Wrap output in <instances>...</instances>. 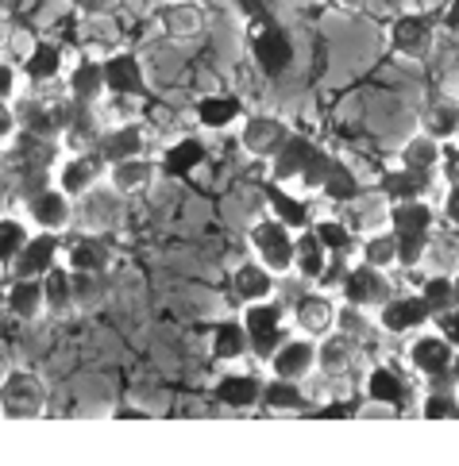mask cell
Masks as SVG:
<instances>
[{
    "label": "cell",
    "mask_w": 459,
    "mask_h": 466,
    "mask_svg": "<svg viewBox=\"0 0 459 466\" xmlns=\"http://www.w3.org/2000/svg\"><path fill=\"white\" fill-rule=\"evenodd\" d=\"M46 409V381L43 374L27 370V366H15L0 378V416L8 420H36Z\"/></svg>",
    "instance_id": "obj_1"
},
{
    "label": "cell",
    "mask_w": 459,
    "mask_h": 466,
    "mask_svg": "<svg viewBox=\"0 0 459 466\" xmlns=\"http://www.w3.org/2000/svg\"><path fill=\"white\" fill-rule=\"evenodd\" d=\"M251 251H255V258L267 266V270L274 274V278H282V274H290L293 270V251H298V236H293V228H286L282 220H259L255 228H251Z\"/></svg>",
    "instance_id": "obj_2"
},
{
    "label": "cell",
    "mask_w": 459,
    "mask_h": 466,
    "mask_svg": "<svg viewBox=\"0 0 459 466\" xmlns=\"http://www.w3.org/2000/svg\"><path fill=\"white\" fill-rule=\"evenodd\" d=\"M243 328H248V339H251V351L259 359H270L278 351V343L286 339V312L278 301H255V305H243Z\"/></svg>",
    "instance_id": "obj_3"
},
{
    "label": "cell",
    "mask_w": 459,
    "mask_h": 466,
    "mask_svg": "<svg viewBox=\"0 0 459 466\" xmlns=\"http://www.w3.org/2000/svg\"><path fill=\"white\" fill-rule=\"evenodd\" d=\"M248 35H251V55H255V62H259L262 74L278 77V74L290 70V62H293V43H290V35H286L282 24H274V20H267V15H259Z\"/></svg>",
    "instance_id": "obj_4"
},
{
    "label": "cell",
    "mask_w": 459,
    "mask_h": 466,
    "mask_svg": "<svg viewBox=\"0 0 459 466\" xmlns=\"http://www.w3.org/2000/svg\"><path fill=\"white\" fill-rule=\"evenodd\" d=\"M340 293H343V301H348V305L382 309L393 297V286H390L386 270H379V266H371V262H359V266H352V270L343 274Z\"/></svg>",
    "instance_id": "obj_5"
},
{
    "label": "cell",
    "mask_w": 459,
    "mask_h": 466,
    "mask_svg": "<svg viewBox=\"0 0 459 466\" xmlns=\"http://www.w3.org/2000/svg\"><path fill=\"white\" fill-rule=\"evenodd\" d=\"M433 43H436V27L429 15H398L390 24V51L405 58V62H421L433 55Z\"/></svg>",
    "instance_id": "obj_6"
},
{
    "label": "cell",
    "mask_w": 459,
    "mask_h": 466,
    "mask_svg": "<svg viewBox=\"0 0 459 466\" xmlns=\"http://www.w3.org/2000/svg\"><path fill=\"white\" fill-rule=\"evenodd\" d=\"M155 24H158V31L167 39L189 43V39H197L205 31L209 15H205V8L197 5V0H167V5L155 8Z\"/></svg>",
    "instance_id": "obj_7"
},
{
    "label": "cell",
    "mask_w": 459,
    "mask_h": 466,
    "mask_svg": "<svg viewBox=\"0 0 459 466\" xmlns=\"http://www.w3.org/2000/svg\"><path fill=\"white\" fill-rule=\"evenodd\" d=\"M105 174H108V162L97 151H74L58 166V189L70 197H89Z\"/></svg>",
    "instance_id": "obj_8"
},
{
    "label": "cell",
    "mask_w": 459,
    "mask_h": 466,
    "mask_svg": "<svg viewBox=\"0 0 459 466\" xmlns=\"http://www.w3.org/2000/svg\"><path fill=\"white\" fill-rule=\"evenodd\" d=\"M290 136L293 131L286 127V120H278V116H251V120H243L240 143L251 158H274L290 143Z\"/></svg>",
    "instance_id": "obj_9"
},
{
    "label": "cell",
    "mask_w": 459,
    "mask_h": 466,
    "mask_svg": "<svg viewBox=\"0 0 459 466\" xmlns=\"http://www.w3.org/2000/svg\"><path fill=\"white\" fill-rule=\"evenodd\" d=\"M270 370H274V378L305 381L309 374L317 370V343H313V336H293V339L278 343V351L270 355Z\"/></svg>",
    "instance_id": "obj_10"
},
{
    "label": "cell",
    "mask_w": 459,
    "mask_h": 466,
    "mask_svg": "<svg viewBox=\"0 0 459 466\" xmlns=\"http://www.w3.org/2000/svg\"><path fill=\"white\" fill-rule=\"evenodd\" d=\"M27 216L36 220V228H43V231H62L70 228V220H74V197L70 193H62L58 186H51V189H39V193H31L27 197Z\"/></svg>",
    "instance_id": "obj_11"
},
{
    "label": "cell",
    "mask_w": 459,
    "mask_h": 466,
    "mask_svg": "<svg viewBox=\"0 0 459 466\" xmlns=\"http://www.w3.org/2000/svg\"><path fill=\"white\" fill-rule=\"evenodd\" d=\"M452 359H455V347L440 336H417L413 347H409V362H413V370L433 378V381H444L452 374Z\"/></svg>",
    "instance_id": "obj_12"
},
{
    "label": "cell",
    "mask_w": 459,
    "mask_h": 466,
    "mask_svg": "<svg viewBox=\"0 0 459 466\" xmlns=\"http://www.w3.org/2000/svg\"><path fill=\"white\" fill-rule=\"evenodd\" d=\"M58 231H39L24 243V251L15 255L12 262V274L15 278H46V270L58 266Z\"/></svg>",
    "instance_id": "obj_13"
},
{
    "label": "cell",
    "mask_w": 459,
    "mask_h": 466,
    "mask_svg": "<svg viewBox=\"0 0 459 466\" xmlns=\"http://www.w3.org/2000/svg\"><path fill=\"white\" fill-rule=\"evenodd\" d=\"M20 112V124L27 127V136H62L66 124H70V112H74V101H24Z\"/></svg>",
    "instance_id": "obj_14"
},
{
    "label": "cell",
    "mask_w": 459,
    "mask_h": 466,
    "mask_svg": "<svg viewBox=\"0 0 459 466\" xmlns=\"http://www.w3.org/2000/svg\"><path fill=\"white\" fill-rule=\"evenodd\" d=\"M158 177V162H151L147 155H136V158H120L108 166V186L117 197H131V193H143L151 189Z\"/></svg>",
    "instance_id": "obj_15"
},
{
    "label": "cell",
    "mask_w": 459,
    "mask_h": 466,
    "mask_svg": "<svg viewBox=\"0 0 459 466\" xmlns=\"http://www.w3.org/2000/svg\"><path fill=\"white\" fill-rule=\"evenodd\" d=\"M424 320H433V309H429L424 297H390V301L379 309V328L390 331V336L413 331Z\"/></svg>",
    "instance_id": "obj_16"
},
{
    "label": "cell",
    "mask_w": 459,
    "mask_h": 466,
    "mask_svg": "<svg viewBox=\"0 0 459 466\" xmlns=\"http://www.w3.org/2000/svg\"><path fill=\"white\" fill-rule=\"evenodd\" d=\"M105 86L112 96H147V77L136 55L117 51L105 58Z\"/></svg>",
    "instance_id": "obj_17"
},
{
    "label": "cell",
    "mask_w": 459,
    "mask_h": 466,
    "mask_svg": "<svg viewBox=\"0 0 459 466\" xmlns=\"http://www.w3.org/2000/svg\"><path fill=\"white\" fill-rule=\"evenodd\" d=\"M66 93H70L74 105H101V96L108 93V86H105V62L77 58L74 70L66 74Z\"/></svg>",
    "instance_id": "obj_18"
},
{
    "label": "cell",
    "mask_w": 459,
    "mask_h": 466,
    "mask_svg": "<svg viewBox=\"0 0 459 466\" xmlns=\"http://www.w3.org/2000/svg\"><path fill=\"white\" fill-rule=\"evenodd\" d=\"M293 324L301 328V336L321 339L336 328V305L328 301L324 293H305V297H298V305H293Z\"/></svg>",
    "instance_id": "obj_19"
},
{
    "label": "cell",
    "mask_w": 459,
    "mask_h": 466,
    "mask_svg": "<svg viewBox=\"0 0 459 466\" xmlns=\"http://www.w3.org/2000/svg\"><path fill=\"white\" fill-rule=\"evenodd\" d=\"M143 147H147V131L143 124L136 120H128V124H117V127H108L101 143H97V155H101L108 166L112 162H120V158H136L143 155Z\"/></svg>",
    "instance_id": "obj_20"
},
{
    "label": "cell",
    "mask_w": 459,
    "mask_h": 466,
    "mask_svg": "<svg viewBox=\"0 0 459 466\" xmlns=\"http://www.w3.org/2000/svg\"><path fill=\"white\" fill-rule=\"evenodd\" d=\"M355 339L352 336H343V331H328V336H321L317 343V370L328 374V378H340V374H348L352 370V362H355Z\"/></svg>",
    "instance_id": "obj_21"
},
{
    "label": "cell",
    "mask_w": 459,
    "mask_h": 466,
    "mask_svg": "<svg viewBox=\"0 0 459 466\" xmlns=\"http://www.w3.org/2000/svg\"><path fill=\"white\" fill-rule=\"evenodd\" d=\"M421 131H429L433 139H455L459 131V101L455 96H429L421 108Z\"/></svg>",
    "instance_id": "obj_22"
},
{
    "label": "cell",
    "mask_w": 459,
    "mask_h": 466,
    "mask_svg": "<svg viewBox=\"0 0 459 466\" xmlns=\"http://www.w3.org/2000/svg\"><path fill=\"white\" fill-rule=\"evenodd\" d=\"M232 293H236L240 305L267 301V297L274 293V274L262 262H243V266H236V274H232Z\"/></svg>",
    "instance_id": "obj_23"
},
{
    "label": "cell",
    "mask_w": 459,
    "mask_h": 466,
    "mask_svg": "<svg viewBox=\"0 0 459 466\" xmlns=\"http://www.w3.org/2000/svg\"><path fill=\"white\" fill-rule=\"evenodd\" d=\"M8 312L15 320H39L46 312V293H43V278H15L8 289Z\"/></svg>",
    "instance_id": "obj_24"
},
{
    "label": "cell",
    "mask_w": 459,
    "mask_h": 466,
    "mask_svg": "<svg viewBox=\"0 0 459 466\" xmlns=\"http://www.w3.org/2000/svg\"><path fill=\"white\" fill-rule=\"evenodd\" d=\"M108 262H112V251L97 236H81L66 247V266L74 274H105Z\"/></svg>",
    "instance_id": "obj_25"
},
{
    "label": "cell",
    "mask_w": 459,
    "mask_h": 466,
    "mask_svg": "<svg viewBox=\"0 0 459 466\" xmlns=\"http://www.w3.org/2000/svg\"><path fill=\"white\" fill-rule=\"evenodd\" d=\"M217 401L228 409H251L262 401V381L255 374H224L217 381Z\"/></svg>",
    "instance_id": "obj_26"
},
{
    "label": "cell",
    "mask_w": 459,
    "mask_h": 466,
    "mask_svg": "<svg viewBox=\"0 0 459 466\" xmlns=\"http://www.w3.org/2000/svg\"><path fill=\"white\" fill-rule=\"evenodd\" d=\"M328 262H332V255L324 251V243L317 239V231L309 228L298 236V251H293V270H298L305 281H321L324 270H328Z\"/></svg>",
    "instance_id": "obj_27"
},
{
    "label": "cell",
    "mask_w": 459,
    "mask_h": 466,
    "mask_svg": "<svg viewBox=\"0 0 459 466\" xmlns=\"http://www.w3.org/2000/svg\"><path fill=\"white\" fill-rule=\"evenodd\" d=\"M248 351H251V339L240 320H220L212 328V359L217 362H240Z\"/></svg>",
    "instance_id": "obj_28"
},
{
    "label": "cell",
    "mask_w": 459,
    "mask_h": 466,
    "mask_svg": "<svg viewBox=\"0 0 459 466\" xmlns=\"http://www.w3.org/2000/svg\"><path fill=\"white\" fill-rule=\"evenodd\" d=\"M62 66H66L62 46H55V43H36V46L27 51V58H24V74H27V81H36V86H46V81H58Z\"/></svg>",
    "instance_id": "obj_29"
},
{
    "label": "cell",
    "mask_w": 459,
    "mask_h": 466,
    "mask_svg": "<svg viewBox=\"0 0 459 466\" xmlns=\"http://www.w3.org/2000/svg\"><path fill=\"white\" fill-rule=\"evenodd\" d=\"M43 293H46V312L51 316H70L77 309L74 305V274H70V266H55V270H46Z\"/></svg>",
    "instance_id": "obj_30"
},
{
    "label": "cell",
    "mask_w": 459,
    "mask_h": 466,
    "mask_svg": "<svg viewBox=\"0 0 459 466\" xmlns=\"http://www.w3.org/2000/svg\"><path fill=\"white\" fill-rule=\"evenodd\" d=\"M379 189L390 197V201H421L424 189H429V174H417V170H405V166H398V170L382 174Z\"/></svg>",
    "instance_id": "obj_31"
},
{
    "label": "cell",
    "mask_w": 459,
    "mask_h": 466,
    "mask_svg": "<svg viewBox=\"0 0 459 466\" xmlns=\"http://www.w3.org/2000/svg\"><path fill=\"white\" fill-rule=\"evenodd\" d=\"M398 162L405 166V170H417V174H436V162H440V139H433L429 131H421V136H413L405 147H402V155Z\"/></svg>",
    "instance_id": "obj_32"
},
{
    "label": "cell",
    "mask_w": 459,
    "mask_h": 466,
    "mask_svg": "<svg viewBox=\"0 0 459 466\" xmlns=\"http://www.w3.org/2000/svg\"><path fill=\"white\" fill-rule=\"evenodd\" d=\"M367 401L371 405H390V409L405 405V386L390 366H374V370L367 374Z\"/></svg>",
    "instance_id": "obj_33"
},
{
    "label": "cell",
    "mask_w": 459,
    "mask_h": 466,
    "mask_svg": "<svg viewBox=\"0 0 459 466\" xmlns=\"http://www.w3.org/2000/svg\"><path fill=\"white\" fill-rule=\"evenodd\" d=\"M267 412H298L305 409V393L298 381H286V378H270L262 381V401H259Z\"/></svg>",
    "instance_id": "obj_34"
},
{
    "label": "cell",
    "mask_w": 459,
    "mask_h": 466,
    "mask_svg": "<svg viewBox=\"0 0 459 466\" xmlns=\"http://www.w3.org/2000/svg\"><path fill=\"white\" fill-rule=\"evenodd\" d=\"M309 155H313V143H309L305 136H290V143L270 158L274 162V181H293L305 170Z\"/></svg>",
    "instance_id": "obj_35"
},
{
    "label": "cell",
    "mask_w": 459,
    "mask_h": 466,
    "mask_svg": "<svg viewBox=\"0 0 459 466\" xmlns=\"http://www.w3.org/2000/svg\"><path fill=\"white\" fill-rule=\"evenodd\" d=\"M240 112H243V105L236 96H205V101L197 105V124L220 131V127H232L240 120Z\"/></svg>",
    "instance_id": "obj_36"
},
{
    "label": "cell",
    "mask_w": 459,
    "mask_h": 466,
    "mask_svg": "<svg viewBox=\"0 0 459 466\" xmlns=\"http://www.w3.org/2000/svg\"><path fill=\"white\" fill-rule=\"evenodd\" d=\"M436 212L424 201H393L390 208V228L393 231H433Z\"/></svg>",
    "instance_id": "obj_37"
},
{
    "label": "cell",
    "mask_w": 459,
    "mask_h": 466,
    "mask_svg": "<svg viewBox=\"0 0 459 466\" xmlns=\"http://www.w3.org/2000/svg\"><path fill=\"white\" fill-rule=\"evenodd\" d=\"M267 205L274 212V220H282L286 228H313V212H309V205L298 201V197H290L286 189H270Z\"/></svg>",
    "instance_id": "obj_38"
},
{
    "label": "cell",
    "mask_w": 459,
    "mask_h": 466,
    "mask_svg": "<svg viewBox=\"0 0 459 466\" xmlns=\"http://www.w3.org/2000/svg\"><path fill=\"white\" fill-rule=\"evenodd\" d=\"M205 162V147H201V139H182V143H174L167 155H162V170L167 174H189V170H197V166Z\"/></svg>",
    "instance_id": "obj_39"
},
{
    "label": "cell",
    "mask_w": 459,
    "mask_h": 466,
    "mask_svg": "<svg viewBox=\"0 0 459 466\" xmlns=\"http://www.w3.org/2000/svg\"><path fill=\"white\" fill-rule=\"evenodd\" d=\"M321 197H328V201H355V197H359V181H355V174H352L343 162L332 158V166H328V174H324Z\"/></svg>",
    "instance_id": "obj_40"
},
{
    "label": "cell",
    "mask_w": 459,
    "mask_h": 466,
    "mask_svg": "<svg viewBox=\"0 0 459 466\" xmlns=\"http://www.w3.org/2000/svg\"><path fill=\"white\" fill-rule=\"evenodd\" d=\"M359 255H363V262L379 266V270H390V266H398V236H393V231L367 236L363 247H359Z\"/></svg>",
    "instance_id": "obj_41"
},
{
    "label": "cell",
    "mask_w": 459,
    "mask_h": 466,
    "mask_svg": "<svg viewBox=\"0 0 459 466\" xmlns=\"http://www.w3.org/2000/svg\"><path fill=\"white\" fill-rule=\"evenodd\" d=\"M313 231H317V239L324 243V251L328 255H348L352 247H355V239H352V228L343 224V220H317L313 224Z\"/></svg>",
    "instance_id": "obj_42"
},
{
    "label": "cell",
    "mask_w": 459,
    "mask_h": 466,
    "mask_svg": "<svg viewBox=\"0 0 459 466\" xmlns=\"http://www.w3.org/2000/svg\"><path fill=\"white\" fill-rule=\"evenodd\" d=\"M336 331H343V336H352L355 343H363L371 336V320H367V309H359V305H348L343 301L336 309Z\"/></svg>",
    "instance_id": "obj_43"
},
{
    "label": "cell",
    "mask_w": 459,
    "mask_h": 466,
    "mask_svg": "<svg viewBox=\"0 0 459 466\" xmlns=\"http://www.w3.org/2000/svg\"><path fill=\"white\" fill-rule=\"evenodd\" d=\"M31 236H27V228L20 224V220H12V216H5L0 220V262H15V255L24 251V243H27Z\"/></svg>",
    "instance_id": "obj_44"
},
{
    "label": "cell",
    "mask_w": 459,
    "mask_h": 466,
    "mask_svg": "<svg viewBox=\"0 0 459 466\" xmlns=\"http://www.w3.org/2000/svg\"><path fill=\"white\" fill-rule=\"evenodd\" d=\"M398 236V266H417L429 251V231H393Z\"/></svg>",
    "instance_id": "obj_45"
},
{
    "label": "cell",
    "mask_w": 459,
    "mask_h": 466,
    "mask_svg": "<svg viewBox=\"0 0 459 466\" xmlns=\"http://www.w3.org/2000/svg\"><path fill=\"white\" fill-rule=\"evenodd\" d=\"M421 297L429 301L433 316L444 312V309H452V305H455V286H452V278H429V281L421 286Z\"/></svg>",
    "instance_id": "obj_46"
},
{
    "label": "cell",
    "mask_w": 459,
    "mask_h": 466,
    "mask_svg": "<svg viewBox=\"0 0 459 466\" xmlns=\"http://www.w3.org/2000/svg\"><path fill=\"white\" fill-rule=\"evenodd\" d=\"M328 166H332V155H324L321 147H313V155H309L305 170L298 174L301 189H309V193H321V186H324V174H328Z\"/></svg>",
    "instance_id": "obj_47"
},
{
    "label": "cell",
    "mask_w": 459,
    "mask_h": 466,
    "mask_svg": "<svg viewBox=\"0 0 459 466\" xmlns=\"http://www.w3.org/2000/svg\"><path fill=\"white\" fill-rule=\"evenodd\" d=\"M421 412L429 416V420H448V416H459V401L455 393H444V390H433L429 397H424Z\"/></svg>",
    "instance_id": "obj_48"
},
{
    "label": "cell",
    "mask_w": 459,
    "mask_h": 466,
    "mask_svg": "<svg viewBox=\"0 0 459 466\" xmlns=\"http://www.w3.org/2000/svg\"><path fill=\"white\" fill-rule=\"evenodd\" d=\"M74 274V270H70ZM101 289V274H74V305L77 309H89V305H97V293Z\"/></svg>",
    "instance_id": "obj_49"
},
{
    "label": "cell",
    "mask_w": 459,
    "mask_h": 466,
    "mask_svg": "<svg viewBox=\"0 0 459 466\" xmlns=\"http://www.w3.org/2000/svg\"><path fill=\"white\" fill-rule=\"evenodd\" d=\"M436 174L448 181V186H459V143L444 139L440 143V162H436Z\"/></svg>",
    "instance_id": "obj_50"
},
{
    "label": "cell",
    "mask_w": 459,
    "mask_h": 466,
    "mask_svg": "<svg viewBox=\"0 0 459 466\" xmlns=\"http://www.w3.org/2000/svg\"><path fill=\"white\" fill-rule=\"evenodd\" d=\"M20 112H15L8 101H0V151H8V147L15 143V136H20Z\"/></svg>",
    "instance_id": "obj_51"
},
{
    "label": "cell",
    "mask_w": 459,
    "mask_h": 466,
    "mask_svg": "<svg viewBox=\"0 0 459 466\" xmlns=\"http://www.w3.org/2000/svg\"><path fill=\"white\" fill-rule=\"evenodd\" d=\"M433 320H436V331H440V336H444V339L455 347V351H459V305H452V309H444V312H436Z\"/></svg>",
    "instance_id": "obj_52"
},
{
    "label": "cell",
    "mask_w": 459,
    "mask_h": 466,
    "mask_svg": "<svg viewBox=\"0 0 459 466\" xmlns=\"http://www.w3.org/2000/svg\"><path fill=\"white\" fill-rule=\"evenodd\" d=\"M15 89H20V74L8 62H0V101H12Z\"/></svg>",
    "instance_id": "obj_53"
},
{
    "label": "cell",
    "mask_w": 459,
    "mask_h": 466,
    "mask_svg": "<svg viewBox=\"0 0 459 466\" xmlns=\"http://www.w3.org/2000/svg\"><path fill=\"white\" fill-rule=\"evenodd\" d=\"M444 220L459 228V186H448V197H444Z\"/></svg>",
    "instance_id": "obj_54"
},
{
    "label": "cell",
    "mask_w": 459,
    "mask_h": 466,
    "mask_svg": "<svg viewBox=\"0 0 459 466\" xmlns=\"http://www.w3.org/2000/svg\"><path fill=\"white\" fill-rule=\"evenodd\" d=\"M332 12H340V15H355L359 8H363V0H324Z\"/></svg>",
    "instance_id": "obj_55"
},
{
    "label": "cell",
    "mask_w": 459,
    "mask_h": 466,
    "mask_svg": "<svg viewBox=\"0 0 459 466\" xmlns=\"http://www.w3.org/2000/svg\"><path fill=\"white\" fill-rule=\"evenodd\" d=\"M143 416H147L143 409H120V412H117V420H143Z\"/></svg>",
    "instance_id": "obj_56"
},
{
    "label": "cell",
    "mask_w": 459,
    "mask_h": 466,
    "mask_svg": "<svg viewBox=\"0 0 459 466\" xmlns=\"http://www.w3.org/2000/svg\"><path fill=\"white\" fill-rule=\"evenodd\" d=\"M8 35H12V27H8L5 15H0V51H5V46H8Z\"/></svg>",
    "instance_id": "obj_57"
},
{
    "label": "cell",
    "mask_w": 459,
    "mask_h": 466,
    "mask_svg": "<svg viewBox=\"0 0 459 466\" xmlns=\"http://www.w3.org/2000/svg\"><path fill=\"white\" fill-rule=\"evenodd\" d=\"M452 381L459 386V351H455V359H452Z\"/></svg>",
    "instance_id": "obj_58"
},
{
    "label": "cell",
    "mask_w": 459,
    "mask_h": 466,
    "mask_svg": "<svg viewBox=\"0 0 459 466\" xmlns=\"http://www.w3.org/2000/svg\"><path fill=\"white\" fill-rule=\"evenodd\" d=\"M74 5H77V8H93V0H74Z\"/></svg>",
    "instance_id": "obj_59"
},
{
    "label": "cell",
    "mask_w": 459,
    "mask_h": 466,
    "mask_svg": "<svg viewBox=\"0 0 459 466\" xmlns=\"http://www.w3.org/2000/svg\"><path fill=\"white\" fill-rule=\"evenodd\" d=\"M452 286H455V305H459V278H452Z\"/></svg>",
    "instance_id": "obj_60"
},
{
    "label": "cell",
    "mask_w": 459,
    "mask_h": 466,
    "mask_svg": "<svg viewBox=\"0 0 459 466\" xmlns=\"http://www.w3.org/2000/svg\"><path fill=\"white\" fill-rule=\"evenodd\" d=\"M455 143H459V131H455Z\"/></svg>",
    "instance_id": "obj_61"
}]
</instances>
